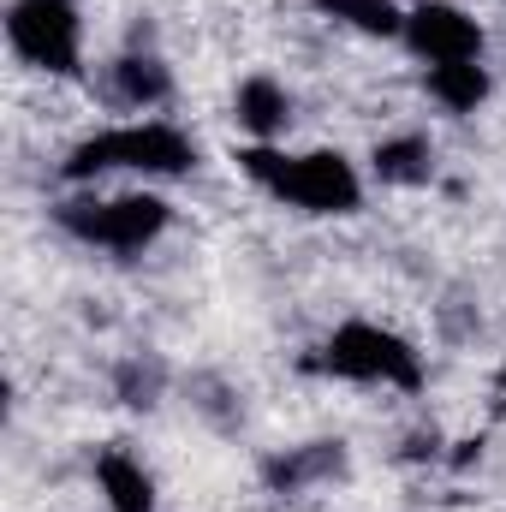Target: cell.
<instances>
[{"label":"cell","instance_id":"1","mask_svg":"<svg viewBox=\"0 0 506 512\" xmlns=\"http://www.w3.org/2000/svg\"><path fill=\"white\" fill-rule=\"evenodd\" d=\"M239 167L251 173L256 185L292 209H310V215H352L364 203V185H358V167L340 155V149H310V155H280L268 143H251L239 155Z\"/></svg>","mask_w":506,"mask_h":512},{"label":"cell","instance_id":"10","mask_svg":"<svg viewBox=\"0 0 506 512\" xmlns=\"http://www.w3.org/2000/svg\"><path fill=\"white\" fill-rule=\"evenodd\" d=\"M370 161H376L381 185H429V173H435L429 137H387V143H376Z\"/></svg>","mask_w":506,"mask_h":512},{"label":"cell","instance_id":"2","mask_svg":"<svg viewBox=\"0 0 506 512\" xmlns=\"http://www.w3.org/2000/svg\"><path fill=\"white\" fill-rule=\"evenodd\" d=\"M197 161V143L167 120H137L120 131H96L84 137L72 155H66V179H96V173H149V179H173V173H191Z\"/></svg>","mask_w":506,"mask_h":512},{"label":"cell","instance_id":"7","mask_svg":"<svg viewBox=\"0 0 506 512\" xmlns=\"http://www.w3.org/2000/svg\"><path fill=\"white\" fill-rule=\"evenodd\" d=\"M233 120L251 131L256 143H268V137H280L286 120H292V96L274 78H245L239 96H233Z\"/></svg>","mask_w":506,"mask_h":512},{"label":"cell","instance_id":"3","mask_svg":"<svg viewBox=\"0 0 506 512\" xmlns=\"http://www.w3.org/2000/svg\"><path fill=\"white\" fill-rule=\"evenodd\" d=\"M316 364L328 376H346V382H381V387H405V393L423 382V358L411 352V340H399L381 322H346V328H334Z\"/></svg>","mask_w":506,"mask_h":512},{"label":"cell","instance_id":"6","mask_svg":"<svg viewBox=\"0 0 506 512\" xmlns=\"http://www.w3.org/2000/svg\"><path fill=\"white\" fill-rule=\"evenodd\" d=\"M405 42L423 66H459V60H483V24L465 6L447 0H423L405 12Z\"/></svg>","mask_w":506,"mask_h":512},{"label":"cell","instance_id":"9","mask_svg":"<svg viewBox=\"0 0 506 512\" xmlns=\"http://www.w3.org/2000/svg\"><path fill=\"white\" fill-rule=\"evenodd\" d=\"M429 96L447 114H477L489 102V72L483 60H459V66H429Z\"/></svg>","mask_w":506,"mask_h":512},{"label":"cell","instance_id":"8","mask_svg":"<svg viewBox=\"0 0 506 512\" xmlns=\"http://www.w3.org/2000/svg\"><path fill=\"white\" fill-rule=\"evenodd\" d=\"M96 483L108 495V512H155V483L131 453H102L96 459Z\"/></svg>","mask_w":506,"mask_h":512},{"label":"cell","instance_id":"11","mask_svg":"<svg viewBox=\"0 0 506 512\" xmlns=\"http://www.w3.org/2000/svg\"><path fill=\"white\" fill-rule=\"evenodd\" d=\"M167 66L155 60V54H126V60H114V102H126V108H155V102H167Z\"/></svg>","mask_w":506,"mask_h":512},{"label":"cell","instance_id":"12","mask_svg":"<svg viewBox=\"0 0 506 512\" xmlns=\"http://www.w3.org/2000/svg\"><path fill=\"white\" fill-rule=\"evenodd\" d=\"M316 12L352 24L358 36H405V12L393 0H316Z\"/></svg>","mask_w":506,"mask_h":512},{"label":"cell","instance_id":"14","mask_svg":"<svg viewBox=\"0 0 506 512\" xmlns=\"http://www.w3.org/2000/svg\"><path fill=\"white\" fill-rule=\"evenodd\" d=\"M155 387H161V370H155V364H149V370L131 364L126 370V405H155Z\"/></svg>","mask_w":506,"mask_h":512},{"label":"cell","instance_id":"13","mask_svg":"<svg viewBox=\"0 0 506 512\" xmlns=\"http://www.w3.org/2000/svg\"><path fill=\"white\" fill-rule=\"evenodd\" d=\"M340 465V453H298V459H280L274 465V483H304V477H316V471H334Z\"/></svg>","mask_w":506,"mask_h":512},{"label":"cell","instance_id":"5","mask_svg":"<svg viewBox=\"0 0 506 512\" xmlns=\"http://www.w3.org/2000/svg\"><path fill=\"white\" fill-rule=\"evenodd\" d=\"M6 42L24 66L36 72H54V78H72L78 72V6L72 0H12L6 12Z\"/></svg>","mask_w":506,"mask_h":512},{"label":"cell","instance_id":"4","mask_svg":"<svg viewBox=\"0 0 506 512\" xmlns=\"http://www.w3.org/2000/svg\"><path fill=\"white\" fill-rule=\"evenodd\" d=\"M173 209L149 191H126V197H84V203H66L60 209V227L84 245H102V251H143L167 233Z\"/></svg>","mask_w":506,"mask_h":512}]
</instances>
